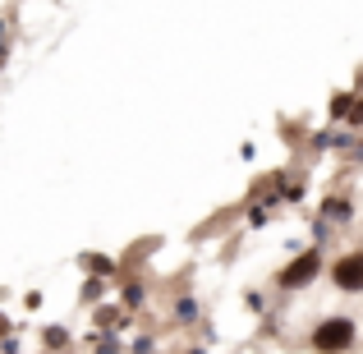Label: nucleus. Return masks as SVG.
Listing matches in <instances>:
<instances>
[{"mask_svg": "<svg viewBox=\"0 0 363 354\" xmlns=\"http://www.w3.org/2000/svg\"><path fill=\"white\" fill-rule=\"evenodd\" d=\"M359 341V327L354 318H345V313H331V318H322L318 327L308 331V350L313 354H350Z\"/></svg>", "mask_w": 363, "mask_h": 354, "instance_id": "1", "label": "nucleus"}, {"mask_svg": "<svg viewBox=\"0 0 363 354\" xmlns=\"http://www.w3.org/2000/svg\"><path fill=\"white\" fill-rule=\"evenodd\" d=\"M322 272H327V267H322V253H318V248H303V253H294L290 262L276 272V290H285V294L308 290V285L318 281Z\"/></svg>", "mask_w": 363, "mask_h": 354, "instance_id": "2", "label": "nucleus"}, {"mask_svg": "<svg viewBox=\"0 0 363 354\" xmlns=\"http://www.w3.org/2000/svg\"><path fill=\"white\" fill-rule=\"evenodd\" d=\"M331 285H336L340 294H363V248H350V253H340L336 262L327 267Z\"/></svg>", "mask_w": 363, "mask_h": 354, "instance_id": "3", "label": "nucleus"}, {"mask_svg": "<svg viewBox=\"0 0 363 354\" xmlns=\"http://www.w3.org/2000/svg\"><path fill=\"white\" fill-rule=\"evenodd\" d=\"M79 267H83V272H92V276H101V281H120L116 258H106V253H79Z\"/></svg>", "mask_w": 363, "mask_h": 354, "instance_id": "4", "label": "nucleus"}, {"mask_svg": "<svg viewBox=\"0 0 363 354\" xmlns=\"http://www.w3.org/2000/svg\"><path fill=\"white\" fill-rule=\"evenodd\" d=\"M350 216H354V203H350V198H336V194H331L327 203H322V221H331V226H350Z\"/></svg>", "mask_w": 363, "mask_h": 354, "instance_id": "5", "label": "nucleus"}, {"mask_svg": "<svg viewBox=\"0 0 363 354\" xmlns=\"http://www.w3.org/2000/svg\"><path fill=\"white\" fill-rule=\"evenodd\" d=\"M170 318H175V322H184V327H194V322L203 318V309H198V299H194V294H179V299H175V309H170Z\"/></svg>", "mask_w": 363, "mask_h": 354, "instance_id": "6", "label": "nucleus"}, {"mask_svg": "<svg viewBox=\"0 0 363 354\" xmlns=\"http://www.w3.org/2000/svg\"><path fill=\"white\" fill-rule=\"evenodd\" d=\"M143 299H147V285H143V281H129V285H124V290H120V309H143Z\"/></svg>", "mask_w": 363, "mask_h": 354, "instance_id": "7", "label": "nucleus"}, {"mask_svg": "<svg viewBox=\"0 0 363 354\" xmlns=\"http://www.w3.org/2000/svg\"><path fill=\"white\" fill-rule=\"evenodd\" d=\"M354 101H359V92H350V88H345V92H336V97H331V106H327V111H331V120H350Z\"/></svg>", "mask_w": 363, "mask_h": 354, "instance_id": "8", "label": "nucleus"}, {"mask_svg": "<svg viewBox=\"0 0 363 354\" xmlns=\"http://www.w3.org/2000/svg\"><path fill=\"white\" fill-rule=\"evenodd\" d=\"M42 354H65V345H69V331H65V327H46L42 331Z\"/></svg>", "mask_w": 363, "mask_h": 354, "instance_id": "9", "label": "nucleus"}, {"mask_svg": "<svg viewBox=\"0 0 363 354\" xmlns=\"http://www.w3.org/2000/svg\"><path fill=\"white\" fill-rule=\"evenodd\" d=\"M101 290H106V281H101V276H92V281L83 285V304H92V299H97Z\"/></svg>", "mask_w": 363, "mask_h": 354, "instance_id": "10", "label": "nucleus"}, {"mask_svg": "<svg viewBox=\"0 0 363 354\" xmlns=\"http://www.w3.org/2000/svg\"><path fill=\"white\" fill-rule=\"evenodd\" d=\"M345 129H363V92H359V101H354V111H350V120H345Z\"/></svg>", "mask_w": 363, "mask_h": 354, "instance_id": "11", "label": "nucleus"}, {"mask_svg": "<svg viewBox=\"0 0 363 354\" xmlns=\"http://www.w3.org/2000/svg\"><path fill=\"white\" fill-rule=\"evenodd\" d=\"M97 354H124V345H120L116 336H101V341H97Z\"/></svg>", "mask_w": 363, "mask_h": 354, "instance_id": "12", "label": "nucleus"}, {"mask_svg": "<svg viewBox=\"0 0 363 354\" xmlns=\"http://www.w3.org/2000/svg\"><path fill=\"white\" fill-rule=\"evenodd\" d=\"M133 354H157V336H138L133 341Z\"/></svg>", "mask_w": 363, "mask_h": 354, "instance_id": "13", "label": "nucleus"}, {"mask_svg": "<svg viewBox=\"0 0 363 354\" xmlns=\"http://www.w3.org/2000/svg\"><path fill=\"white\" fill-rule=\"evenodd\" d=\"M248 226H267V207H248Z\"/></svg>", "mask_w": 363, "mask_h": 354, "instance_id": "14", "label": "nucleus"}, {"mask_svg": "<svg viewBox=\"0 0 363 354\" xmlns=\"http://www.w3.org/2000/svg\"><path fill=\"white\" fill-rule=\"evenodd\" d=\"M5 331H9V318L0 313V345H5Z\"/></svg>", "mask_w": 363, "mask_h": 354, "instance_id": "15", "label": "nucleus"}]
</instances>
